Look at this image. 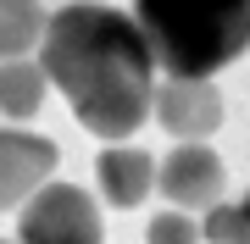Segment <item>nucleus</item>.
Wrapping results in <instances>:
<instances>
[{"label": "nucleus", "instance_id": "9d476101", "mask_svg": "<svg viewBox=\"0 0 250 244\" xmlns=\"http://www.w3.org/2000/svg\"><path fill=\"white\" fill-rule=\"evenodd\" d=\"M200 239L206 244H250V194L245 200H223V206H211L200 217Z\"/></svg>", "mask_w": 250, "mask_h": 244}, {"label": "nucleus", "instance_id": "39448f33", "mask_svg": "<svg viewBox=\"0 0 250 244\" xmlns=\"http://www.w3.org/2000/svg\"><path fill=\"white\" fill-rule=\"evenodd\" d=\"M56 161H62L56 139L28 133V128H0V211H11V206L22 211L50 183Z\"/></svg>", "mask_w": 250, "mask_h": 244}, {"label": "nucleus", "instance_id": "9b49d317", "mask_svg": "<svg viewBox=\"0 0 250 244\" xmlns=\"http://www.w3.org/2000/svg\"><path fill=\"white\" fill-rule=\"evenodd\" d=\"M145 244H200V222L189 211H156L150 227H145Z\"/></svg>", "mask_w": 250, "mask_h": 244}, {"label": "nucleus", "instance_id": "1a4fd4ad", "mask_svg": "<svg viewBox=\"0 0 250 244\" xmlns=\"http://www.w3.org/2000/svg\"><path fill=\"white\" fill-rule=\"evenodd\" d=\"M45 6L39 0H0V61H11V56H28L45 39Z\"/></svg>", "mask_w": 250, "mask_h": 244}, {"label": "nucleus", "instance_id": "423d86ee", "mask_svg": "<svg viewBox=\"0 0 250 244\" xmlns=\"http://www.w3.org/2000/svg\"><path fill=\"white\" fill-rule=\"evenodd\" d=\"M223 155L206 145H178L167 161H156V189L172 211H211L223 206Z\"/></svg>", "mask_w": 250, "mask_h": 244}, {"label": "nucleus", "instance_id": "f257e3e1", "mask_svg": "<svg viewBox=\"0 0 250 244\" xmlns=\"http://www.w3.org/2000/svg\"><path fill=\"white\" fill-rule=\"evenodd\" d=\"M45 78L67 94L72 117L95 139H128L156 106V56L139 22L100 0H72L45 22Z\"/></svg>", "mask_w": 250, "mask_h": 244}, {"label": "nucleus", "instance_id": "f03ea898", "mask_svg": "<svg viewBox=\"0 0 250 244\" xmlns=\"http://www.w3.org/2000/svg\"><path fill=\"white\" fill-rule=\"evenodd\" d=\"M134 22L167 78H211L250 50V0H134Z\"/></svg>", "mask_w": 250, "mask_h": 244}, {"label": "nucleus", "instance_id": "20e7f679", "mask_svg": "<svg viewBox=\"0 0 250 244\" xmlns=\"http://www.w3.org/2000/svg\"><path fill=\"white\" fill-rule=\"evenodd\" d=\"M150 117L167 128L178 145H206L223 128V89L211 78H167L156 83V106Z\"/></svg>", "mask_w": 250, "mask_h": 244}, {"label": "nucleus", "instance_id": "f8f14e48", "mask_svg": "<svg viewBox=\"0 0 250 244\" xmlns=\"http://www.w3.org/2000/svg\"><path fill=\"white\" fill-rule=\"evenodd\" d=\"M0 244H6V239H0Z\"/></svg>", "mask_w": 250, "mask_h": 244}, {"label": "nucleus", "instance_id": "6e6552de", "mask_svg": "<svg viewBox=\"0 0 250 244\" xmlns=\"http://www.w3.org/2000/svg\"><path fill=\"white\" fill-rule=\"evenodd\" d=\"M45 67L28 61V56H11V61H0V117H34L39 100H45Z\"/></svg>", "mask_w": 250, "mask_h": 244}, {"label": "nucleus", "instance_id": "7ed1b4c3", "mask_svg": "<svg viewBox=\"0 0 250 244\" xmlns=\"http://www.w3.org/2000/svg\"><path fill=\"white\" fill-rule=\"evenodd\" d=\"M100 206L78 183H45L17 211V244H100Z\"/></svg>", "mask_w": 250, "mask_h": 244}, {"label": "nucleus", "instance_id": "0eeeda50", "mask_svg": "<svg viewBox=\"0 0 250 244\" xmlns=\"http://www.w3.org/2000/svg\"><path fill=\"white\" fill-rule=\"evenodd\" d=\"M95 183H100V194H106V206L134 211V206H145V194L156 189V155L128 150V145H106L95 155Z\"/></svg>", "mask_w": 250, "mask_h": 244}]
</instances>
